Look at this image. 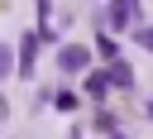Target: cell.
<instances>
[{
  "label": "cell",
  "instance_id": "obj_1",
  "mask_svg": "<svg viewBox=\"0 0 153 139\" xmlns=\"http://www.w3.org/2000/svg\"><path fill=\"white\" fill-rule=\"evenodd\" d=\"M86 62H91V53H86L81 43H62V53H57V67H62V72L76 77V72H86Z\"/></svg>",
  "mask_w": 153,
  "mask_h": 139
},
{
  "label": "cell",
  "instance_id": "obj_2",
  "mask_svg": "<svg viewBox=\"0 0 153 139\" xmlns=\"http://www.w3.org/2000/svg\"><path fill=\"white\" fill-rule=\"evenodd\" d=\"M38 48H43V34H24V43H19V72H24V77H33Z\"/></svg>",
  "mask_w": 153,
  "mask_h": 139
},
{
  "label": "cell",
  "instance_id": "obj_3",
  "mask_svg": "<svg viewBox=\"0 0 153 139\" xmlns=\"http://www.w3.org/2000/svg\"><path fill=\"white\" fill-rule=\"evenodd\" d=\"M134 10H139V0H110V19H105V29H124V24L134 19Z\"/></svg>",
  "mask_w": 153,
  "mask_h": 139
},
{
  "label": "cell",
  "instance_id": "obj_4",
  "mask_svg": "<svg viewBox=\"0 0 153 139\" xmlns=\"http://www.w3.org/2000/svg\"><path fill=\"white\" fill-rule=\"evenodd\" d=\"M110 86H115V81H110V67H105V72H86V96H91V101H105Z\"/></svg>",
  "mask_w": 153,
  "mask_h": 139
},
{
  "label": "cell",
  "instance_id": "obj_5",
  "mask_svg": "<svg viewBox=\"0 0 153 139\" xmlns=\"http://www.w3.org/2000/svg\"><path fill=\"white\" fill-rule=\"evenodd\" d=\"M110 81H115V86H134V67H129L124 58H115V62H110Z\"/></svg>",
  "mask_w": 153,
  "mask_h": 139
},
{
  "label": "cell",
  "instance_id": "obj_6",
  "mask_svg": "<svg viewBox=\"0 0 153 139\" xmlns=\"http://www.w3.org/2000/svg\"><path fill=\"white\" fill-rule=\"evenodd\" d=\"M96 53H100L105 62H115V58H120V43L110 38V29H100V38H96Z\"/></svg>",
  "mask_w": 153,
  "mask_h": 139
},
{
  "label": "cell",
  "instance_id": "obj_7",
  "mask_svg": "<svg viewBox=\"0 0 153 139\" xmlns=\"http://www.w3.org/2000/svg\"><path fill=\"white\" fill-rule=\"evenodd\" d=\"M96 129H105V139H110V134H120V120H115L110 110H100V115H96Z\"/></svg>",
  "mask_w": 153,
  "mask_h": 139
},
{
  "label": "cell",
  "instance_id": "obj_8",
  "mask_svg": "<svg viewBox=\"0 0 153 139\" xmlns=\"http://www.w3.org/2000/svg\"><path fill=\"white\" fill-rule=\"evenodd\" d=\"M53 105H57V110H76V91H57Z\"/></svg>",
  "mask_w": 153,
  "mask_h": 139
},
{
  "label": "cell",
  "instance_id": "obj_9",
  "mask_svg": "<svg viewBox=\"0 0 153 139\" xmlns=\"http://www.w3.org/2000/svg\"><path fill=\"white\" fill-rule=\"evenodd\" d=\"M134 38H139V43H143V48H148V53H153V24H143V29H139V34H134Z\"/></svg>",
  "mask_w": 153,
  "mask_h": 139
},
{
  "label": "cell",
  "instance_id": "obj_10",
  "mask_svg": "<svg viewBox=\"0 0 153 139\" xmlns=\"http://www.w3.org/2000/svg\"><path fill=\"white\" fill-rule=\"evenodd\" d=\"M148 120H153V96H148Z\"/></svg>",
  "mask_w": 153,
  "mask_h": 139
},
{
  "label": "cell",
  "instance_id": "obj_11",
  "mask_svg": "<svg viewBox=\"0 0 153 139\" xmlns=\"http://www.w3.org/2000/svg\"><path fill=\"white\" fill-rule=\"evenodd\" d=\"M110 139H124V134H110Z\"/></svg>",
  "mask_w": 153,
  "mask_h": 139
}]
</instances>
